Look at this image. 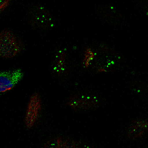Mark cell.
Masks as SVG:
<instances>
[{"instance_id":"obj_1","label":"cell","mask_w":148,"mask_h":148,"mask_svg":"<svg viewBox=\"0 0 148 148\" xmlns=\"http://www.w3.org/2000/svg\"><path fill=\"white\" fill-rule=\"evenodd\" d=\"M24 49L23 42L9 29H5L0 34V53L3 58L14 57Z\"/></svg>"},{"instance_id":"obj_2","label":"cell","mask_w":148,"mask_h":148,"mask_svg":"<svg viewBox=\"0 0 148 148\" xmlns=\"http://www.w3.org/2000/svg\"><path fill=\"white\" fill-rule=\"evenodd\" d=\"M101 56L96 54V68L97 72H111L116 69L120 64L121 58L117 53L106 46L99 47Z\"/></svg>"},{"instance_id":"obj_3","label":"cell","mask_w":148,"mask_h":148,"mask_svg":"<svg viewBox=\"0 0 148 148\" xmlns=\"http://www.w3.org/2000/svg\"><path fill=\"white\" fill-rule=\"evenodd\" d=\"M99 103V97L93 92H81L72 95L67 99V104L74 110H86L97 106Z\"/></svg>"},{"instance_id":"obj_4","label":"cell","mask_w":148,"mask_h":148,"mask_svg":"<svg viewBox=\"0 0 148 148\" xmlns=\"http://www.w3.org/2000/svg\"><path fill=\"white\" fill-rule=\"evenodd\" d=\"M27 18L32 27L48 29L53 25V17L49 12L42 5H35L29 10Z\"/></svg>"},{"instance_id":"obj_5","label":"cell","mask_w":148,"mask_h":148,"mask_svg":"<svg viewBox=\"0 0 148 148\" xmlns=\"http://www.w3.org/2000/svg\"><path fill=\"white\" fill-rule=\"evenodd\" d=\"M41 107V98L37 92H35L30 98L25 113V123L26 127L31 128L34 126L39 119Z\"/></svg>"},{"instance_id":"obj_6","label":"cell","mask_w":148,"mask_h":148,"mask_svg":"<svg viewBox=\"0 0 148 148\" xmlns=\"http://www.w3.org/2000/svg\"><path fill=\"white\" fill-rule=\"evenodd\" d=\"M23 76L21 69L7 70L1 73L0 75V92L4 93L8 92L18 83Z\"/></svg>"},{"instance_id":"obj_7","label":"cell","mask_w":148,"mask_h":148,"mask_svg":"<svg viewBox=\"0 0 148 148\" xmlns=\"http://www.w3.org/2000/svg\"><path fill=\"white\" fill-rule=\"evenodd\" d=\"M148 130V119L143 118L133 120L127 128V137L130 140H136L144 135Z\"/></svg>"},{"instance_id":"obj_8","label":"cell","mask_w":148,"mask_h":148,"mask_svg":"<svg viewBox=\"0 0 148 148\" xmlns=\"http://www.w3.org/2000/svg\"><path fill=\"white\" fill-rule=\"evenodd\" d=\"M99 16L111 25H117L121 23L123 16L113 5H104L98 10Z\"/></svg>"},{"instance_id":"obj_9","label":"cell","mask_w":148,"mask_h":148,"mask_svg":"<svg viewBox=\"0 0 148 148\" xmlns=\"http://www.w3.org/2000/svg\"><path fill=\"white\" fill-rule=\"evenodd\" d=\"M52 69L53 73L56 76H64L67 71L66 53L63 49L56 51L52 62Z\"/></svg>"},{"instance_id":"obj_10","label":"cell","mask_w":148,"mask_h":148,"mask_svg":"<svg viewBox=\"0 0 148 148\" xmlns=\"http://www.w3.org/2000/svg\"><path fill=\"white\" fill-rule=\"evenodd\" d=\"M80 143L76 142L69 138L56 137L55 139L47 141L43 145L45 148H73L78 147Z\"/></svg>"},{"instance_id":"obj_11","label":"cell","mask_w":148,"mask_h":148,"mask_svg":"<svg viewBox=\"0 0 148 148\" xmlns=\"http://www.w3.org/2000/svg\"><path fill=\"white\" fill-rule=\"evenodd\" d=\"M95 58H96V53L92 50V49L87 47L86 49L84 58H83V62H82L83 68L86 69V68L90 66L91 63H92V61L94 60Z\"/></svg>"},{"instance_id":"obj_12","label":"cell","mask_w":148,"mask_h":148,"mask_svg":"<svg viewBox=\"0 0 148 148\" xmlns=\"http://www.w3.org/2000/svg\"><path fill=\"white\" fill-rule=\"evenodd\" d=\"M11 2V0H0V12H2V11L6 8Z\"/></svg>"}]
</instances>
